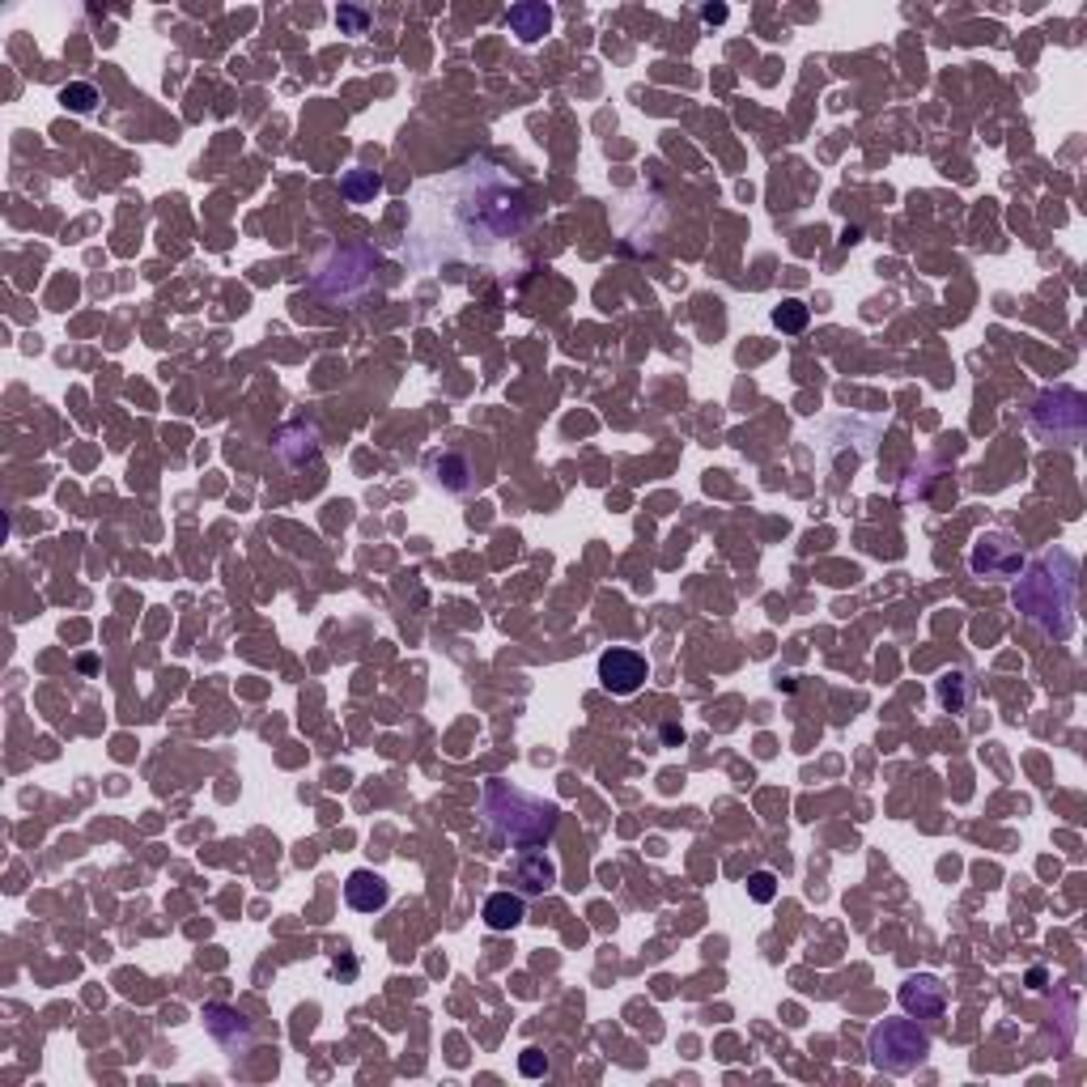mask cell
Here are the masks:
<instances>
[{
	"label": "cell",
	"instance_id": "6da1fadb",
	"mask_svg": "<svg viewBox=\"0 0 1087 1087\" xmlns=\"http://www.w3.org/2000/svg\"><path fill=\"white\" fill-rule=\"evenodd\" d=\"M531 225L536 204L527 188L511 170L472 158L416 192L404 256L416 272H429L447 259L506 272L518 264V247Z\"/></svg>",
	"mask_w": 1087,
	"mask_h": 1087
},
{
	"label": "cell",
	"instance_id": "7a4b0ae2",
	"mask_svg": "<svg viewBox=\"0 0 1087 1087\" xmlns=\"http://www.w3.org/2000/svg\"><path fill=\"white\" fill-rule=\"evenodd\" d=\"M1075 591H1079V561L1066 548H1054L1020 570L1016 608L1045 638L1062 641L1075 634Z\"/></svg>",
	"mask_w": 1087,
	"mask_h": 1087
},
{
	"label": "cell",
	"instance_id": "3957f363",
	"mask_svg": "<svg viewBox=\"0 0 1087 1087\" xmlns=\"http://www.w3.org/2000/svg\"><path fill=\"white\" fill-rule=\"evenodd\" d=\"M484 820L497 837H506L518 850H540L557 832V803H544L511 782H484Z\"/></svg>",
	"mask_w": 1087,
	"mask_h": 1087
},
{
	"label": "cell",
	"instance_id": "277c9868",
	"mask_svg": "<svg viewBox=\"0 0 1087 1087\" xmlns=\"http://www.w3.org/2000/svg\"><path fill=\"white\" fill-rule=\"evenodd\" d=\"M374 268H379V259H374L370 247L345 243V247H332V256L315 268L311 289L320 293L323 302L349 306V302H361V298L374 289Z\"/></svg>",
	"mask_w": 1087,
	"mask_h": 1087
},
{
	"label": "cell",
	"instance_id": "5b68a950",
	"mask_svg": "<svg viewBox=\"0 0 1087 1087\" xmlns=\"http://www.w3.org/2000/svg\"><path fill=\"white\" fill-rule=\"evenodd\" d=\"M866 1054L884 1075H909L930 1057V1032L918 1028V1020H884L871 1028Z\"/></svg>",
	"mask_w": 1087,
	"mask_h": 1087
},
{
	"label": "cell",
	"instance_id": "8992f818",
	"mask_svg": "<svg viewBox=\"0 0 1087 1087\" xmlns=\"http://www.w3.org/2000/svg\"><path fill=\"white\" fill-rule=\"evenodd\" d=\"M1032 425L1041 438H1054V442H1079L1087 425L1084 395L1071 391V386H1054V391H1041L1036 404H1032Z\"/></svg>",
	"mask_w": 1087,
	"mask_h": 1087
},
{
	"label": "cell",
	"instance_id": "52a82bcc",
	"mask_svg": "<svg viewBox=\"0 0 1087 1087\" xmlns=\"http://www.w3.org/2000/svg\"><path fill=\"white\" fill-rule=\"evenodd\" d=\"M968 565H973L977 578H1020L1023 548L1007 531H986V536H977V544H973Z\"/></svg>",
	"mask_w": 1087,
	"mask_h": 1087
},
{
	"label": "cell",
	"instance_id": "ba28073f",
	"mask_svg": "<svg viewBox=\"0 0 1087 1087\" xmlns=\"http://www.w3.org/2000/svg\"><path fill=\"white\" fill-rule=\"evenodd\" d=\"M200 1020H204L209 1036H213V1041H217L229 1057L247 1054V1050L256 1045V1023L247 1020L243 1011L225 1007V1002H209V1007L200 1011Z\"/></svg>",
	"mask_w": 1087,
	"mask_h": 1087
},
{
	"label": "cell",
	"instance_id": "9c48e42d",
	"mask_svg": "<svg viewBox=\"0 0 1087 1087\" xmlns=\"http://www.w3.org/2000/svg\"><path fill=\"white\" fill-rule=\"evenodd\" d=\"M900 1007L909 1020H939L948 1011V986L934 977V973H914L905 986H900Z\"/></svg>",
	"mask_w": 1087,
	"mask_h": 1087
},
{
	"label": "cell",
	"instance_id": "30bf717a",
	"mask_svg": "<svg viewBox=\"0 0 1087 1087\" xmlns=\"http://www.w3.org/2000/svg\"><path fill=\"white\" fill-rule=\"evenodd\" d=\"M599 680L616 697H634L646 684V659L634 650H608V654H599Z\"/></svg>",
	"mask_w": 1087,
	"mask_h": 1087
},
{
	"label": "cell",
	"instance_id": "8fae6325",
	"mask_svg": "<svg viewBox=\"0 0 1087 1087\" xmlns=\"http://www.w3.org/2000/svg\"><path fill=\"white\" fill-rule=\"evenodd\" d=\"M345 900H349V909L357 914H379L386 900H391V888H386V879L379 871H352L349 879H345Z\"/></svg>",
	"mask_w": 1087,
	"mask_h": 1087
},
{
	"label": "cell",
	"instance_id": "7c38bea8",
	"mask_svg": "<svg viewBox=\"0 0 1087 1087\" xmlns=\"http://www.w3.org/2000/svg\"><path fill=\"white\" fill-rule=\"evenodd\" d=\"M514 884H518V893L523 896L548 893V888L557 884V863L544 859L540 850H527V854H518V863H514Z\"/></svg>",
	"mask_w": 1087,
	"mask_h": 1087
},
{
	"label": "cell",
	"instance_id": "4fadbf2b",
	"mask_svg": "<svg viewBox=\"0 0 1087 1087\" xmlns=\"http://www.w3.org/2000/svg\"><path fill=\"white\" fill-rule=\"evenodd\" d=\"M506 26H511L523 43H540L544 34L552 31V9L540 4V0H527V4H514L506 13Z\"/></svg>",
	"mask_w": 1087,
	"mask_h": 1087
},
{
	"label": "cell",
	"instance_id": "5bb4252c",
	"mask_svg": "<svg viewBox=\"0 0 1087 1087\" xmlns=\"http://www.w3.org/2000/svg\"><path fill=\"white\" fill-rule=\"evenodd\" d=\"M277 455L285 459L289 468H302V463H315L320 459V434L311 425H289L281 429V442H277Z\"/></svg>",
	"mask_w": 1087,
	"mask_h": 1087
},
{
	"label": "cell",
	"instance_id": "9a60e30c",
	"mask_svg": "<svg viewBox=\"0 0 1087 1087\" xmlns=\"http://www.w3.org/2000/svg\"><path fill=\"white\" fill-rule=\"evenodd\" d=\"M527 918L523 893H493L484 900V927L489 930H514Z\"/></svg>",
	"mask_w": 1087,
	"mask_h": 1087
},
{
	"label": "cell",
	"instance_id": "2e32d148",
	"mask_svg": "<svg viewBox=\"0 0 1087 1087\" xmlns=\"http://www.w3.org/2000/svg\"><path fill=\"white\" fill-rule=\"evenodd\" d=\"M434 480H438L442 489H450V493H468V489H472V463H468L463 455H455V450L434 455Z\"/></svg>",
	"mask_w": 1087,
	"mask_h": 1087
},
{
	"label": "cell",
	"instance_id": "e0dca14e",
	"mask_svg": "<svg viewBox=\"0 0 1087 1087\" xmlns=\"http://www.w3.org/2000/svg\"><path fill=\"white\" fill-rule=\"evenodd\" d=\"M379 192H383V179H379L374 170H361V166H357V170H349V175L340 179V195H345L349 204H370Z\"/></svg>",
	"mask_w": 1087,
	"mask_h": 1087
},
{
	"label": "cell",
	"instance_id": "ac0fdd59",
	"mask_svg": "<svg viewBox=\"0 0 1087 1087\" xmlns=\"http://www.w3.org/2000/svg\"><path fill=\"white\" fill-rule=\"evenodd\" d=\"M934 697H939V705H943V709L960 714V709L968 705V675H964V672L939 675V684H934Z\"/></svg>",
	"mask_w": 1087,
	"mask_h": 1087
},
{
	"label": "cell",
	"instance_id": "d6986e66",
	"mask_svg": "<svg viewBox=\"0 0 1087 1087\" xmlns=\"http://www.w3.org/2000/svg\"><path fill=\"white\" fill-rule=\"evenodd\" d=\"M773 327H782V332H803L807 327V306L803 302H782L777 311H773Z\"/></svg>",
	"mask_w": 1087,
	"mask_h": 1087
},
{
	"label": "cell",
	"instance_id": "ffe728a7",
	"mask_svg": "<svg viewBox=\"0 0 1087 1087\" xmlns=\"http://www.w3.org/2000/svg\"><path fill=\"white\" fill-rule=\"evenodd\" d=\"M60 102H65L68 111H94L98 90H94V86H86V81H72V86H65V90H60Z\"/></svg>",
	"mask_w": 1087,
	"mask_h": 1087
},
{
	"label": "cell",
	"instance_id": "44dd1931",
	"mask_svg": "<svg viewBox=\"0 0 1087 1087\" xmlns=\"http://www.w3.org/2000/svg\"><path fill=\"white\" fill-rule=\"evenodd\" d=\"M748 896H752L757 905H769V900L777 896V879H773V871H752V875H748Z\"/></svg>",
	"mask_w": 1087,
	"mask_h": 1087
},
{
	"label": "cell",
	"instance_id": "7402d4cb",
	"mask_svg": "<svg viewBox=\"0 0 1087 1087\" xmlns=\"http://www.w3.org/2000/svg\"><path fill=\"white\" fill-rule=\"evenodd\" d=\"M336 22H340V31L345 34H366V26H370L366 9H352V4H340V9H336Z\"/></svg>",
	"mask_w": 1087,
	"mask_h": 1087
},
{
	"label": "cell",
	"instance_id": "603a6c76",
	"mask_svg": "<svg viewBox=\"0 0 1087 1087\" xmlns=\"http://www.w3.org/2000/svg\"><path fill=\"white\" fill-rule=\"evenodd\" d=\"M518 1071H523L527 1079H544V1075H548V1057H544L540 1050H527V1054L518 1057Z\"/></svg>",
	"mask_w": 1087,
	"mask_h": 1087
},
{
	"label": "cell",
	"instance_id": "cb8c5ba5",
	"mask_svg": "<svg viewBox=\"0 0 1087 1087\" xmlns=\"http://www.w3.org/2000/svg\"><path fill=\"white\" fill-rule=\"evenodd\" d=\"M702 22H709V26L727 22V4H705V9H702Z\"/></svg>",
	"mask_w": 1087,
	"mask_h": 1087
}]
</instances>
